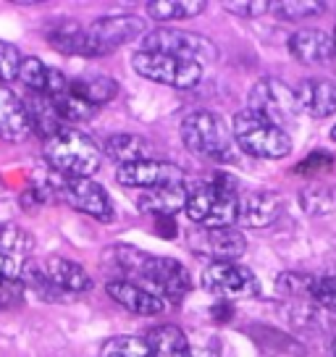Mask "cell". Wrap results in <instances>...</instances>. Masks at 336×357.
I'll list each match as a JSON object with an SVG mask.
<instances>
[{
  "label": "cell",
  "mask_w": 336,
  "mask_h": 357,
  "mask_svg": "<svg viewBox=\"0 0 336 357\" xmlns=\"http://www.w3.org/2000/svg\"><path fill=\"white\" fill-rule=\"evenodd\" d=\"M116 181L121 187H137V190H158V187H168V184H184L187 174L184 168L168 160H155V158H145V160H135L126 166L116 168Z\"/></svg>",
  "instance_id": "8fae6325"
},
{
  "label": "cell",
  "mask_w": 336,
  "mask_h": 357,
  "mask_svg": "<svg viewBox=\"0 0 336 357\" xmlns=\"http://www.w3.org/2000/svg\"><path fill=\"white\" fill-rule=\"evenodd\" d=\"M289 47L291 58H297L300 63H307V66H315V63H328L331 58L336 56V47L331 34L321 32V29H300L289 37Z\"/></svg>",
  "instance_id": "2e32d148"
},
{
  "label": "cell",
  "mask_w": 336,
  "mask_h": 357,
  "mask_svg": "<svg viewBox=\"0 0 336 357\" xmlns=\"http://www.w3.org/2000/svg\"><path fill=\"white\" fill-rule=\"evenodd\" d=\"M268 8H273V3H268V0H234V3H226V11L239 13V16H260Z\"/></svg>",
  "instance_id": "d590c367"
},
{
  "label": "cell",
  "mask_w": 336,
  "mask_h": 357,
  "mask_svg": "<svg viewBox=\"0 0 336 357\" xmlns=\"http://www.w3.org/2000/svg\"><path fill=\"white\" fill-rule=\"evenodd\" d=\"M184 147L197 158L231 163L234 160V132L231 123L215 111H194L181 121Z\"/></svg>",
  "instance_id": "3957f363"
},
{
  "label": "cell",
  "mask_w": 336,
  "mask_h": 357,
  "mask_svg": "<svg viewBox=\"0 0 336 357\" xmlns=\"http://www.w3.org/2000/svg\"><path fill=\"white\" fill-rule=\"evenodd\" d=\"M142 50L192 61V63H200V66L202 61H215V56H218V47L208 37H202L197 32H184V29H171V26H160V29L145 32Z\"/></svg>",
  "instance_id": "52a82bcc"
},
{
  "label": "cell",
  "mask_w": 336,
  "mask_h": 357,
  "mask_svg": "<svg viewBox=\"0 0 336 357\" xmlns=\"http://www.w3.org/2000/svg\"><path fill=\"white\" fill-rule=\"evenodd\" d=\"M145 342L153 349V357H192L190 339L179 326H155L147 331Z\"/></svg>",
  "instance_id": "cb8c5ba5"
},
{
  "label": "cell",
  "mask_w": 336,
  "mask_h": 357,
  "mask_svg": "<svg viewBox=\"0 0 336 357\" xmlns=\"http://www.w3.org/2000/svg\"><path fill=\"white\" fill-rule=\"evenodd\" d=\"M61 197L74 208V211L92 215L98 221L108 223L113 221V205L108 192L102 190L98 181L92 178H66L61 184Z\"/></svg>",
  "instance_id": "7c38bea8"
},
{
  "label": "cell",
  "mask_w": 336,
  "mask_h": 357,
  "mask_svg": "<svg viewBox=\"0 0 336 357\" xmlns=\"http://www.w3.org/2000/svg\"><path fill=\"white\" fill-rule=\"evenodd\" d=\"M32 134V121L24 100L11 87L0 84V139L6 142H24Z\"/></svg>",
  "instance_id": "9a60e30c"
},
{
  "label": "cell",
  "mask_w": 336,
  "mask_h": 357,
  "mask_svg": "<svg viewBox=\"0 0 336 357\" xmlns=\"http://www.w3.org/2000/svg\"><path fill=\"white\" fill-rule=\"evenodd\" d=\"M43 155L47 166L66 178H90L102 160V150L95 139L79 129L63 126L58 134L43 142Z\"/></svg>",
  "instance_id": "7a4b0ae2"
},
{
  "label": "cell",
  "mask_w": 336,
  "mask_h": 357,
  "mask_svg": "<svg viewBox=\"0 0 336 357\" xmlns=\"http://www.w3.org/2000/svg\"><path fill=\"white\" fill-rule=\"evenodd\" d=\"M231 132H234L236 147H242L247 155L266 158V160H276V158L289 155L291 137L289 132L279 129L276 123L266 121L263 116L255 111H239L231 121Z\"/></svg>",
  "instance_id": "5b68a950"
},
{
  "label": "cell",
  "mask_w": 336,
  "mask_h": 357,
  "mask_svg": "<svg viewBox=\"0 0 336 357\" xmlns=\"http://www.w3.org/2000/svg\"><path fill=\"white\" fill-rule=\"evenodd\" d=\"M137 34H145V22L139 16H102L87 26L90 58L111 56L113 50L135 40Z\"/></svg>",
  "instance_id": "30bf717a"
},
{
  "label": "cell",
  "mask_w": 336,
  "mask_h": 357,
  "mask_svg": "<svg viewBox=\"0 0 336 357\" xmlns=\"http://www.w3.org/2000/svg\"><path fill=\"white\" fill-rule=\"evenodd\" d=\"M100 357H153L145 336H113L100 349Z\"/></svg>",
  "instance_id": "f1b7e54d"
},
{
  "label": "cell",
  "mask_w": 336,
  "mask_h": 357,
  "mask_svg": "<svg viewBox=\"0 0 336 357\" xmlns=\"http://www.w3.org/2000/svg\"><path fill=\"white\" fill-rule=\"evenodd\" d=\"M231 181L234 178H218V181L192 187L187 205H184V213L190 215V221L197 223L200 229L234 226L236 213H239V195Z\"/></svg>",
  "instance_id": "277c9868"
},
{
  "label": "cell",
  "mask_w": 336,
  "mask_h": 357,
  "mask_svg": "<svg viewBox=\"0 0 336 357\" xmlns=\"http://www.w3.org/2000/svg\"><path fill=\"white\" fill-rule=\"evenodd\" d=\"M113 257H116V268L123 273V281H132L137 287L153 291L163 302H166V297L168 300H181L192 289L187 268L174 257L150 255V252H142V250L129 245L116 247Z\"/></svg>",
  "instance_id": "6da1fadb"
},
{
  "label": "cell",
  "mask_w": 336,
  "mask_h": 357,
  "mask_svg": "<svg viewBox=\"0 0 336 357\" xmlns=\"http://www.w3.org/2000/svg\"><path fill=\"white\" fill-rule=\"evenodd\" d=\"M331 137H334V142H336V123H334V129H331Z\"/></svg>",
  "instance_id": "74e56055"
},
{
  "label": "cell",
  "mask_w": 336,
  "mask_h": 357,
  "mask_svg": "<svg viewBox=\"0 0 336 357\" xmlns=\"http://www.w3.org/2000/svg\"><path fill=\"white\" fill-rule=\"evenodd\" d=\"M284 213V200L276 192H250L239 197V213L236 223L250 226V229H266L281 218Z\"/></svg>",
  "instance_id": "5bb4252c"
},
{
  "label": "cell",
  "mask_w": 336,
  "mask_h": 357,
  "mask_svg": "<svg viewBox=\"0 0 336 357\" xmlns=\"http://www.w3.org/2000/svg\"><path fill=\"white\" fill-rule=\"evenodd\" d=\"M102 153L111 158L113 163L126 166V163H135V160H145V158H150L153 150H150L145 137H139V134H113V137L105 139Z\"/></svg>",
  "instance_id": "d4e9b609"
},
{
  "label": "cell",
  "mask_w": 336,
  "mask_h": 357,
  "mask_svg": "<svg viewBox=\"0 0 336 357\" xmlns=\"http://www.w3.org/2000/svg\"><path fill=\"white\" fill-rule=\"evenodd\" d=\"M22 271H24V263L0 252V279H22Z\"/></svg>",
  "instance_id": "8d00e7d4"
},
{
  "label": "cell",
  "mask_w": 336,
  "mask_h": 357,
  "mask_svg": "<svg viewBox=\"0 0 336 357\" xmlns=\"http://www.w3.org/2000/svg\"><path fill=\"white\" fill-rule=\"evenodd\" d=\"M26 105V113H29V121H32V132L43 137V142L50 139L53 134H58L63 129V119L58 116L56 102L47 95H40V92H32L29 100H24Z\"/></svg>",
  "instance_id": "603a6c76"
},
{
  "label": "cell",
  "mask_w": 336,
  "mask_h": 357,
  "mask_svg": "<svg viewBox=\"0 0 336 357\" xmlns=\"http://www.w3.org/2000/svg\"><path fill=\"white\" fill-rule=\"evenodd\" d=\"M205 11L202 0H150L147 3V16L155 22H181L192 19Z\"/></svg>",
  "instance_id": "4316f807"
},
{
  "label": "cell",
  "mask_w": 336,
  "mask_h": 357,
  "mask_svg": "<svg viewBox=\"0 0 336 357\" xmlns=\"http://www.w3.org/2000/svg\"><path fill=\"white\" fill-rule=\"evenodd\" d=\"M47 43L63 56H82L90 58V40H87V26L63 19L47 29Z\"/></svg>",
  "instance_id": "7402d4cb"
},
{
  "label": "cell",
  "mask_w": 336,
  "mask_h": 357,
  "mask_svg": "<svg viewBox=\"0 0 336 357\" xmlns=\"http://www.w3.org/2000/svg\"><path fill=\"white\" fill-rule=\"evenodd\" d=\"M132 68L147 82H155L163 87H176V89H192L200 84L202 66L192 63V61H181L174 56H160V53H145L139 50L132 58Z\"/></svg>",
  "instance_id": "ba28073f"
},
{
  "label": "cell",
  "mask_w": 336,
  "mask_h": 357,
  "mask_svg": "<svg viewBox=\"0 0 336 357\" xmlns=\"http://www.w3.org/2000/svg\"><path fill=\"white\" fill-rule=\"evenodd\" d=\"M331 166H334V158L328 155V153H323V150H318V153H310V155L305 158L294 171L303 174V176H315V174H321V171H328Z\"/></svg>",
  "instance_id": "e575fe53"
},
{
  "label": "cell",
  "mask_w": 336,
  "mask_h": 357,
  "mask_svg": "<svg viewBox=\"0 0 336 357\" xmlns=\"http://www.w3.org/2000/svg\"><path fill=\"white\" fill-rule=\"evenodd\" d=\"M34 250V236L29 231H24L16 223H0V252L24 263L32 255Z\"/></svg>",
  "instance_id": "83f0119b"
},
{
  "label": "cell",
  "mask_w": 336,
  "mask_h": 357,
  "mask_svg": "<svg viewBox=\"0 0 336 357\" xmlns=\"http://www.w3.org/2000/svg\"><path fill=\"white\" fill-rule=\"evenodd\" d=\"M331 349H334V357H336V339H334V344H331Z\"/></svg>",
  "instance_id": "ab89813d"
},
{
  "label": "cell",
  "mask_w": 336,
  "mask_h": 357,
  "mask_svg": "<svg viewBox=\"0 0 336 357\" xmlns=\"http://www.w3.org/2000/svg\"><path fill=\"white\" fill-rule=\"evenodd\" d=\"M53 102H56V111H58V116H61L63 121H90L92 116L98 113V108H95V105H90L87 100H82V98H79V95H74L71 89H66V92L56 95V98H53Z\"/></svg>",
  "instance_id": "f546056e"
},
{
  "label": "cell",
  "mask_w": 336,
  "mask_h": 357,
  "mask_svg": "<svg viewBox=\"0 0 336 357\" xmlns=\"http://www.w3.org/2000/svg\"><path fill=\"white\" fill-rule=\"evenodd\" d=\"M326 6L318 0H281L273 3V11H279L284 19H307V16H318Z\"/></svg>",
  "instance_id": "4dcf8cb0"
},
{
  "label": "cell",
  "mask_w": 336,
  "mask_h": 357,
  "mask_svg": "<svg viewBox=\"0 0 336 357\" xmlns=\"http://www.w3.org/2000/svg\"><path fill=\"white\" fill-rule=\"evenodd\" d=\"M190 197L187 184H168V187H158V190H147L139 195V211L150 213L155 218H171L176 211H184Z\"/></svg>",
  "instance_id": "44dd1931"
},
{
  "label": "cell",
  "mask_w": 336,
  "mask_h": 357,
  "mask_svg": "<svg viewBox=\"0 0 336 357\" xmlns=\"http://www.w3.org/2000/svg\"><path fill=\"white\" fill-rule=\"evenodd\" d=\"M202 287L221 300H245L260 291L258 276L250 268L231 263H211L202 271Z\"/></svg>",
  "instance_id": "9c48e42d"
},
{
  "label": "cell",
  "mask_w": 336,
  "mask_h": 357,
  "mask_svg": "<svg viewBox=\"0 0 336 357\" xmlns=\"http://www.w3.org/2000/svg\"><path fill=\"white\" fill-rule=\"evenodd\" d=\"M192 250L202 257H211L213 263H231L239 255H245L247 239L234 226L221 229H200L192 236Z\"/></svg>",
  "instance_id": "4fadbf2b"
},
{
  "label": "cell",
  "mask_w": 336,
  "mask_h": 357,
  "mask_svg": "<svg viewBox=\"0 0 336 357\" xmlns=\"http://www.w3.org/2000/svg\"><path fill=\"white\" fill-rule=\"evenodd\" d=\"M105 291L111 294V300H116L121 305L123 310L135 312V315L150 318V315H160V312L166 310V302L160 300V297H155L153 291L142 289V287H137L132 281L116 279L105 287Z\"/></svg>",
  "instance_id": "e0dca14e"
},
{
  "label": "cell",
  "mask_w": 336,
  "mask_h": 357,
  "mask_svg": "<svg viewBox=\"0 0 336 357\" xmlns=\"http://www.w3.org/2000/svg\"><path fill=\"white\" fill-rule=\"evenodd\" d=\"M331 40H334V47H336V26H334V34H331Z\"/></svg>",
  "instance_id": "f35d334b"
},
{
  "label": "cell",
  "mask_w": 336,
  "mask_h": 357,
  "mask_svg": "<svg viewBox=\"0 0 336 357\" xmlns=\"http://www.w3.org/2000/svg\"><path fill=\"white\" fill-rule=\"evenodd\" d=\"M68 89H71L74 95H79L82 100H87L90 105H95V108L111 102L113 98L119 95L116 79L105 77V74H90V77L71 79V82H68Z\"/></svg>",
  "instance_id": "484cf974"
},
{
  "label": "cell",
  "mask_w": 336,
  "mask_h": 357,
  "mask_svg": "<svg viewBox=\"0 0 336 357\" xmlns=\"http://www.w3.org/2000/svg\"><path fill=\"white\" fill-rule=\"evenodd\" d=\"M43 271L47 273V279L56 284V289L61 291V294H82V291L92 289L90 273L79 266L77 260L53 255L45 260Z\"/></svg>",
  "instance_id": "d6986e66"
},
{
  "label": "cell",
  "mask_w": 336,
  "mask_h": 357,
  "mask_svg": "<svg viewBox=\"0 0 336 357\" xmlns=\"http://www.w3.org/2000/svg\"><path fill=\"white\" fill-rule=\"evenodd\" d=\"M26 284L22 279H0V310H11L24 302Z\"/></svg>",
  "instance_id": "836d02e7"
},
{
  "label": "cell",
  "mask_w": 336,
  "mask_h": 357,
  "mask_svg": "<svg viewBox=\"0 0 336 357\" xmlns=\"http://www.w3.org/2000/svg\"><path fill=\"white\" fill-rule=\"evenodd\" d=\"M250 111H255L266 121L276 123L279 129L289 132V126L297 123V116L303 108L297 100V92L289 84H284L281 79L266 77L255 82L250 89Z\"/></svg>",
  "instance_id": "8992f818"
},
{
  "label": "cell",
  "mask_w": 336,
  "mask_h": 357,
  "mask_svg": "<svg viewBox=\"0 0 336 357\" xmlns=\"http://www.w3.org/2000/svg\"><path fill=\"white\" fill-rule=\"evenodd\" d=\"M310 300H315L326 310L336 312V276H315Z\"/></svg>",
  "instance_id": "d6a6232c"
},
{
  "label": "cell",
  "mask_w": 336,
  "mask_h": 357,
  "mask_svg": "<svg viewBox=\"0 0 336 357\" xmlns=\"http://www.w3.org/2000/svg\"><path fill=\"white\" fill-rule=\"evenodd\" d=\"M19 79L29 92H40L47 98H56L61 92H66L68 82H71L58 68L45 66L40 58H24L22 68H19Z\"/></svg>",
  "instance_id": "ac0fdd59"
},
{
  "label": "cell",
  "mask_w": 336,
  "mask_h": 357,
  "mask_svg": "<svg viewBox=\"0 0 336 357\" xmlns=\"http://www.w3.org/2000/svg\"><path fill=\"white\" fill-rule=\"evenodd\" d=\"M22 61L24 58L16 45L0 40V84H3V82H11V79H19Z\"/></svg>",
  "instance_id": "1f68e13d"
},
{
  "label": "cell",
  "mask_w": 336,
  "mask_h": 357,
  "mask_svg": "<svg viewBox=\"0 0 336 357\" xmlns=\"http://www.w3.org/2000/svg\"><path fill=\"white\" fill-rule=\"evenodd\" d=\"M297 92L300 108L315 119H326L336 113V82L331 79H305Z\"/></svg>",
  "instance_id": "ffe728a7"
}]
</instances>
